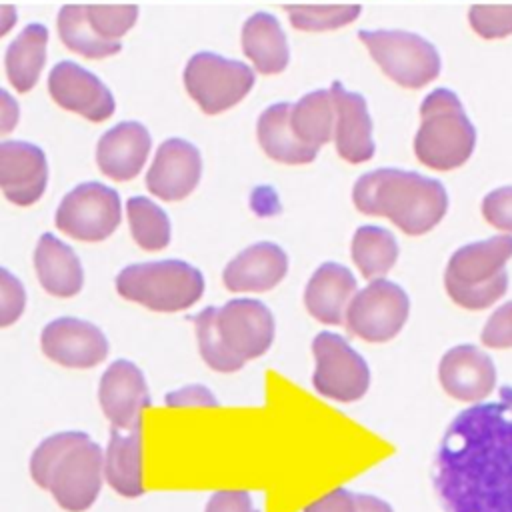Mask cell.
<instances>
[{"instance_id": "cell-1", "label": "cell", "mask_w": 512, "mask_h": 512, "mask_svg": "<svg viewBox=\"0 0 512 512\" xmlns=\"http://www.w3.org/2000/svg\"><path fill=\"white\" fill-rule=\"evenodd\" d=\"M434 488L446 512H512V388L452 420L436 454Z\"/></svg>"}, {"instance_id": "cell-2", "label": "cell", "mask_w": 512, "mask_h": 512, "mask_svg": "<svg viewBox=\"0 0 512 512\" xmlns=\"http://www.w3.org/2000/svg\"><path fill=\"white\" fill-rule=\"evenodd\" d=\"M352 200L362 214L384 216L410 236L432 230L448 210V194L438 180L398 168L362 174Z\"/></svg>"}, {"instance_id": "cell-3", "label": "cell", "mask_w": 512, "mask_h": 512, "mask_svg": "<svg viewBox=\"0 0 512 512\" xmlns=\"http://www.w3.org/2000/svg\"><path fill=\"white\" fill-rule=\"evenodd\" d=\"M32 480L50 490L60 508L88 510L102 488L104 452L84 432H58L44 438L30 458Z\"/></svg>"}, {"instance_id": "cell-4", "label": "cell", "mask_w": 512, "mask_h": 512, "mask_svg": "<svg viewBox=\"0 0 512 512\" xmlns=\"http://www.w3.org/2000/svg\"><path fill=\"white\" fill-rule=\"evenodd\" d=\"M510 258V234H498L458 248L444 272V286L452 302L466 310H484L500 300L508 288L506 262Z\"/></svg>"}, {"instance_id": "cell-5", "label": "cell", "mask_w": 512, "mask_h": 512, "mask_svg": "<svg viewBox=\"0 0 512 512\" xmlns=\"http://www.w3.org/2000/svg\"><path fill=\"white\" fill-rule=\"evenodd\" d=\"M422 124L414 138L416 158L434 170H454L474 152L476 128L448 88L432 90L420 106Z\"/></svg>"}, {"instance_id": "cell-6", "label": "cell", "mask_w": 512, "mask_h": 512, "mask_svg": "<svg viewBox=\"0 0 512 512\" xmlns=\"http://www.w3.org/2000/svg\"><path fill=\"white\" fill-rule=\"evenodd\" d=\"M122 298L156 312H178L196 304L204 292V276L184 260H158L126 266L116 276Z\"/></svg>"}, {"instance_id": "cell-7", "label": "cell", "mask_w": 512, "mask_h": 512, "mask_svg": "<svg viewBox=\"0 0 512 512\" xmlns=\"http://www.w3.org/2000/svg\"><path fill=\"white\" fill-rule=\"evenodd\" d=\"M358 38L384 74L404 88H422L440 74L436 48L418 34L402 30H360Z\"/></svg>"}, {"instance_id": "cell-8", "label": "cell", "mask_w": 512, "mask_h": 512, "mask_svg": "<svg viewBox=\"0 0 512 512\" xmlns=\"http://www.w3.org/2000/svg\"><path fill=\"white\" fill-rule=\"evenodd\" d=\"M184 84L202 112L220 114L236 106L250 92L254 72L238 60L198 52L186 64Z\"/></svg>"}, {"instance_id": "cell-9", "label": "cell", "mask_w": 512, "mask_h": 512, "mask_svg": "<svg viewBox=\"0 0 512 512\" xmlns=\"http://www.w3.org/2000/svg\"><path fill=\"white\" fill-rule=\"evenodd\" d=\"M312 354L316 360L312 384L318 394L338 402H354L368 392L370 368L340 334H316Z\"/></svg>"}, {"instance_id": "cell-10", "label": "cell", "mask_w": 512, "mask_h": 512, "mask_svg": "<svg viewBox=\"0 0 512 512\" xmlns=\"http://www.w3.org/2000/svg\"><path fill=\"white\" fill-rule=\"evenodd\" d=\"M410 300L406 292L386 280L374 278L352 298L346 312V328L366 342H388L406 324Z\"/></svg>"}, {"instance_id": "cell-11", "label": "cell", "mask_w": 512, "mask_h": 512, "mask_svg": "<svg viewBox=\"0 0 512 512\" xmlns=\"http://www.w3.org/2000/svg\"><path fill=\"white\" fill-rule=\"evenodd\" d=\"M120 196L100 182H84L70 190L58 210L56 226L82 242L106 240L120 224Z\"/></svg>"}, {"instance_id": "cell-12", "label": "cell", "mask_w": 512, "mask_h": 512, "mask_svg": "<svg viewBox=\"0 0 512 512\" xmlns=\"http://www.w3.org/2000/svg\"><path fill=\"white\" fill-rule=\"evenodd\" d=\"M216 326L228 352L244 364L262 356L274 340V316L254 298H234L220 306Z\"/></svg>"}, {"instance_id": "cell-13", "label": "cell", "mask_w": 512, "mask_h": 512, "mask_svg": "<svg viewBox=\"0 0 512 512\" xmlns=\"http://www.w3.org/2000/svg\"><path fill=\"white\" fill-rule=\"evenodd\" d=\"M40 346L48 360L66 368H92L108 356L104 332L80 318L48 322L40 334Z\"/></svg>"}, {"instance_id": "cell-14", "label": "cell", "mask_w": 512, "mask_h": 512, "mask_svg": "<svg viewBox=\"0 0 512 512\" xmlns=\"http://www.w3.org/2000/svg\"><path fill=\"white\" fill-rule=\"evenodd\" d=\"M98 400L112 428L140 426L142 410L150 404V392L142 370L130 360L112 362L98 388Z\"/></svg>"}, {"instance_id": "cell-15", "label": "cell", "mask_w": 512, "mask_h": 512, "mask_svg": "<svg viewBox=\"0 0 512 512\" xmlns=\"http://www.w3.org/2000/svg\"><path fill=\"white\" fill-rule=\"evenodd\" d=\"M48 92L58 106L92 122L110 118L116 106L106 84L74 62H58L50 70Z\"/></svg>"}, {"instance_id": "cell-16", "label": "cell", "mask_w": 512, "mask_h": 512, "mask_svg": "<svg viewBox=\"0 0 512 512\" xmlns=\"http://www.w3.org/2000/svg\"><path fill=\"white\" fill-rule=\"evenodd\" d=\"M200 172L202 160L198 148L182 138H168L156 150L146 174V186L160 200H182L196 188Z\"/></svg>"}, {"instance_id": "cell-17", "label": "cell", "mask_w": 512, "mask_h": 512, "mask_svg": "<svg viewBox=\"0 0 512 512\" xmlns=\"http://www.w3.org/2000/svg\"><path fill=\"white\" fill-rule=\"evenodd\" d=\"M438 378L448 396L462 402H480L496 386V368L480 348L460 344L442 356Z\"/></svg>"}, {"instance_id": "cell-18", "label": "cell", "mask_w": 512, "mask_h": 512, "mask_svg": "<svg viewBox=\"0 0 512 512\" xmlns=\"http://www.w3.org/2000/svg\"><path fill=\"white\" fill-rule=\"evenodd\" d=\"M48 164L44 152L28 142L0 144V186L16 206H30L44 194Z\"/></svg>"}, {"instance_id": "cell-19", "label": "cell", "mask_w": 512, "mask_h": 512, "mask_svg": "<svg viewBox=\"0 0 512 512\" xmlns=\"http://www.w3.org/2000/svg\"><path fill=\"white\" fill-rule=\"evenodd\" d=\"M286 272V252L278 244L256 242L226 264L222 282L230 292H266L278 286Z\"/></svg>"}, {"instance_id": "cell-20", "label": "cell", "mask_w": 512, "mask_h": 512, "mask_svg": "<svg viewBox=\"0 0 512 512\" xmlns=\"http://www.w3.org/2000/svg\"><path fill=\"white\" fill-rule=\"evenodd\" d=\"M330 92L336 108L334 144L338 154L350 164L370 160L374 156L372 120L364 98L356 92H348L340 82H334Z\"/></svg>"}, {"instance_id": "cell-21", "label": "cell", "mask_w": 512, "mask_h": 512, "mask_svg": "<svg viewBox=\"0 0 512 512\" xmlns=\"http://www.w3.org/2000/svg\"><path fill=\"white\" fill-rule=\"evenodd\" d=\"M356 288V278L346 266L336 262H324L314 270L306 284V310L322 324H344L348 306L358 292Z\"/></svg>"}, {"instance_id": "cell-22", "label": "cell", "mask_w": 512, "mask_h": 512, "mask_svg": "<svg viewBox=\"0 0 512 512\" xmlns=\"http://www.w3.org/2000/svg\"><path fill=\"white\" fill-rule=\"evenodd\" d=\"M150 134L138 122H120L98 142L96 162L104 176L124 182L140 174L148 152Z\"/></svg>"}, {"instance_id": "cell-23", "label": "cell", "mask_w": 512, "mask_h": 512, "mask_svg": "<svg viewBox=\"0 0 512 512\" xmlns=\"http://www.w3.org/2000/svg\"><path fill=\"white\" fill-rule=\"evenodd\" d=\"M34 268L42 288L52 296L70 298L84 286V270L76 252L50 232L38 238Z\"/></svg>"}, {"instance_id": "cell-24", "label": "cell", "mask_w": 512, "mask_h": 512, "mask_svg": "<svg viewBox=\"0 0 512 512\" xmlns=\"http://www.w3.org/2000/svg\"><path fill=\"white\" fill-rule=\"evenodd\" d=\"M104 478L126 498H136L144 492L140 426L126 430L110 426V440L104 452Z\"/></svg>"}, {"instance_id": "cell-25", "label": "cell", "mask_w": 512, "mask_h": 512, "mask_svg": "<svg viewBox=\"0 0 512 512\" xmlns=\"http://www.w3.org/2000/svg\"><path fill=\"white\" fill-rule=\"evenodd\" d=\"M292 104L280 102L266 108L258 118V142L262 150L282 164H308L318 150L302 142L290 122Z\"/></svg>"}, {"instance_id": "cell-26", "label": "cell", "mask_w": 512, "mask_h": 512, "mask_svg": "<svg viewBox=\"0 0 512 512\" xmlns=\"http://www.w3.org/2000/svg\"><path fill=\"white\" fill-rule=\"evenodd\" d=\"M242 48L260 74H278L288 66L286 36L278 20L266 12H256L244 22Z\"/></svg>"}, {"instance_id": "cell-27", "label": "cell", "mask_w": 512, "mask_h": 512, "mask_svg": "<svg viewBox=\"0 0 512 512\" xmlns=\"http://www.w3.org/2000/svg\"><path fill=\"white\" fill-rule=\"evenodd\" d=\"M48 30L42 24H28L6 50V74L16 92H28L46 60Z\"/></svg>"}, {"instance_id": "cell-28", "label": "cell", "mask_w": 512, "mask_h": 512, "mask_svg": "<svg viewBox=\"0 0 512 512\" xmlns=\"http://www.w3.org/2000/svg\"><path fill=\"white\" fill-rule=\"evenodd\" d=\"M290 122L296 136L312 148L324 146L334 138L336 108L330 90H314L292 104Z\"/></svg>"}, {"instance_id": "cell-29", "label": "cell", "mask_w": 512, "mask_h": 512, "mask_svg": "<svg viewBox=\"0 0 512 512\" xmlns=\"http://www.w3.org/2000/svg\"><path fill=\"white\" fill-rule=\"evenodd\" d=\"M350 254L364 278H384L398 260V244L386 228L360 226L354 232Z\"/></svg>"}, {"instance_id": "cell-30", "label": "cell", "mask_w": 512, "mask_h": 512, "mask_svg": "<svg viewBox=\"0 0 512 512\" xmlns=\"http://www.w3.org/2000/svg\"><path fill=\"white\" fill-rule=\"evenodd\" d=\"M58 32L64 46L86 58H106L116 54L120 42H108L96 34L88 20V6L68 4L58 12Z\"/></svg>"}, {"instance_id": "cell-31", "label": "cell", "mask_w": 512, "mask_h": 512, "mask_svg": "<svg viewBox=\"0 0 512 512\" xmlns=\"http://www.w3.org/2000/svg\"><path fill=\"white\" fill-rule=\"evenodd\" d=\"M126 214L134 242L144 250H162L170 242V220L166 212L144 196L126 202Z\"/></svg>"}, {"instance_id": "cell-32", "label": "cell", "mask_w": 512, "mask_h": 512, "mask_svg": "<svg viewBox=\"0 0 512 512\" xmlns=\"http://www.w3.org/2000/svg\"><path fill=\"white\" fill-rule=\"evenodd\" d=\"M290 16V22L296 30L304 32H326L336 30L354 22L360 14L358 4H322V6H308V4H290L284 6Z\"/></svg>"}, {"instance_id": "cell-33", "label": "cell", "mask_w": 512, "mask_h": 512, "mask_svg": "<svg viewBox=\"0 0 512 512\" xmlns=\"http://www.w3.org/2000/svg\"><path fill=\"white\" fill-rule=\"evenodd\" d=\"M216 306H208L202 312L194 316V326H196V340H198V350L202 360L216 372H236L244 366L242 360L232 356L228 348L224 346L218 326H216Z\"/></svg>"}, {"instance_id": "cell-34", "label": "cell", "mask_w": 512, "mask_h": 512, "mask_svg": "<svg viewBox=\"0 0 512 512\" xmlns=\"http://www.w3.org/2000/svg\"><path fill=\"white\" fill-rule=\"evenodd\" d=\"M138 16L136 4H90L88 20L96 34L108 42H120V38L134 26Z\"/></svg>"}, {"instance_id": "cell-35", "label": "cell", "mask_w": 512, "mask_h": 512, "mask_svg": "<svg viewBox=\"0 0 512 512\" xmlns=\"http://www.w3.org/2000/svg\"><path fill=\"white\" fill-rule=\"evenodd\" d=\"M470 26L482 38H504L512 34V6H472L468 12Z\"/></svg>"}, {"instance_id": "cell-36", "label": "cell", "mask_w": 512, "mask_h": 512, "mask_svg": "<svg viewBox=\"0 0 512 512\" xmlns=\"http://www.w3.org/2000/svg\"><path fill=\"white\" fill-rule=\"evenodd\" d=\"M26 306V290L22 282L10 274L6 268H0V326L14 324Z\"/></svg>"}, {"instance_id": "cell-37", "label": "cell", "mask_w": 512, "mask_h": 512, "mask_svg": "<svg viewBox=\"0 0 512 512\" xmlns=\"http://www.w3.org/2000/svg\"><path fill=\"white\" fill-rule=\"evenodd\" d=\"M482 214L494 228L512 232V186L488 192L482 200Z\"/></svg>"}, {"instance_id": "cell-38", "label": "cell", "mask_w": 512, "mask_h": 512, "mask_svg": "<svg viewBox=\"0 0 512 512\" xmlns=\"http://www.w3.org/2000/svg\"><path fill=\"white\" fill-rule=\"evenodd\" d=\"M480 338L488 348H512V302H506L488 318Z\"/></svg>"}, {"instance_id": "cell-39", "label": "cell", "mask_w": 512, "mask_h": 512, "mask_svg": "<svg viewBox=\"0 0 512 512\" xmlns=\"http://www.w3.org/2000/svg\"><path fill=\"white\" fill-rule=\"evenodd\" d=\"M166 406L170 408H186V406H196V408H216L218 398L212 394L210 388L202 384H188L178 390H172L166 394Z\"/></svg>"}, {"instance_id": "cell-40", "label": "cell", "mask_w": 512, "mask_h": 512, "mask_svg": "<svg viewBox=\"0 0 512 512\" xmlns=\"http://www.w3.org/2000/svg\"><path fill=\"white\" fill-rule=\"evenodd\" d=\"M204 512H254V508L246 490H220L210 496Z\"/></svg>"}, {"instance_id": "cell-41", "label": "cell", "mask_w": 512, "mask_h": 512, "mask_svg": "<svg viewBox=\"0 0 512 512\" xmlns=\"http://www.w3.org/2000/svg\"><path fill=\"white\" fill-rule=\"evenodd\" d=\"M304 512H358V500L354 492L346 488H336L308 504Z\"/></svg>"}, {"instance_id": "cell-42", "label": "cell", "mask_w": 512, "mask_h": 512, "mask_svg": "<svg viewBox=\"0 0 512 512\" xmlns=\"http://www.w3.org/2000/svg\"><path fill=\"white\" fill-rule=\"evenodd\" d=\"M358 512H394L388 502L372 494H356Z\"/></svg>"}, {"instance_id": "cell-43", "label": "cell", "mask_w": 512, "mask_h": 512, "mask_svg": "<svg viewBox=\"0 0 512 512\" xmlns=\"http://www.w3.org/2000/svg\"><path fill=\"white\" fill-rule=\"evenodd\" d=\"M0 96H2V110H4V114H2V132L6 134V132H10L12 130V124L18 120V106L8 98V94L2 90L0 92Z\"/></svg>"}]
</instances>
